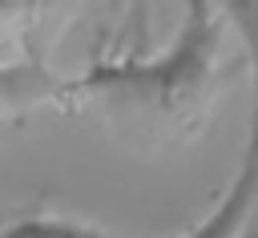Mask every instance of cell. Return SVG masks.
<instances>
[{"mask_svg":"<svg viewBox=\"0 0 258 238\" xmlns=\"http://www.w3.org/2000/svg\"><path fill=\"white\" fill-rule=\"evenodd\" d=\"M36 105H69V81L56 77L40 56L4 65L0 69V117L24 113Z\"/></svg>","mask_w":258,"mask_h":238,"instance_id":"obj_3","label":"cell"},{"mask_svg":"<svg viewBox=\"0 0 258 238\" xmlns=\"http://www.w3.org/2000/svg\"><path fill=\"white\" fill-rule=\"evenodd\" d=\"M214 8L226 20V28L238 36L242 56L254 77V93H258V0H214Z\"/></svg>","mask_w":258,"mask_h":238,"instance_id":"obj_4","label":"cell"},{"mask_svg":"<svg viewBox=\"0 0 258 238\" xmlns=\"http://www.w3.org/2000/svg\"><path fill=\"white\" fill-rule=\"evenodd\" d=\"M222 36L226 20L214 0H185V16L161 52L89 65L81 77H69V105L97 109L145 145L181 141L202 129L226 81Z\"/></svg>","mask_w":258,"mask_h":238,"instance_id":"obj_1","label":"cell"},{"mask_svg":"<svg viewBox=\"0 0 258 238\" xmlns=\"http://www.w3.org/2000/svg\"><path fill=\"white\" fill-rule=\"evenodd\" d=\"M258 206V93H254V109H250V133L238 157V169L230 177V186L218 194V202L177 238H242L246 222L254 218ZM0 238H129L81 218H56V214H28V218H12L0 226Z\"/></svg>","mask_w":258,"mask_h":238,"instance_id":"obj_2","label":"cell"}]
</instances>
